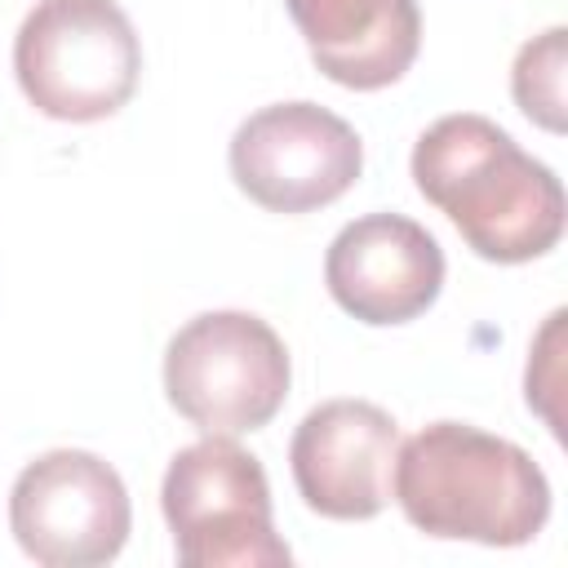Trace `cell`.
<instances>
[{
	"label": "cell",
	"mask_w": 568,
	"mask_h": 568,
	"mask_svg": "<svg viewBox=\"0 0 568 568\" xmlns=\"http://www.w3.org/2000/svg\"><path fill=\"white\" fill-rule=\"evenodd\" d=\"M413 182L484 262L519 266L564 235L559 178L475 111L444 115L417 138Z\"/></svg>",
	"instance_id": "6da1fadb"
},
{
	"label": "cell",
	"mask_w": 568,
	"mask_h": 568,
	"mask_svg": "<svg viewBox=\"0 0 568 568\" xmlns=\"http://www.w3.org/2000/svg\"><path fill=\"white\" fill-rule=\"evenodd\" d=\"M390 493L413 528L448 541L524 546L550 519L541 466L466 422H435L399 444Z\"/></svg>",
	"instance_id": "7a4b0ae2"
},
{
	"label": "cell",
	"mask_w": 568,
	"mask_h": 568,
	"mask_svg": "<svg viewBox=\"0 0 568 568\" xmlns=\"http://www.w3.org/2000/svg\"><path fill=\"white\" fill-rule=\"evenodd\" d=\"M27 102L67 124L115 115L142 75V44L115 0H40L13 40Z\"/></svg>",
	"instance_id": "3957f363"
},
{
	"label": "cell",
	"mask_w": 568,
	"mask_h": 568,
	"mask_svg": "<svg viewBox=\"0 0 568 568\" xmlns=\"http://www.w3.org/2000/svg\"><path fill=\"white\" fill-rule=\"evenodd\" d=\"M160 506L186 568H275L293 550L271 524V484L231 435L186 444L160 484Z\"/></svg>",
	"instance_id": "277c9868"
},
{
	"label": "cell",
	"mask_w": 568,
	"mask_h": 568,
	"mask_svg": "<svg viewBox=\"0 0 568 568\" xmlns=\"http://www.w3.org/2000/svg\"><path fill=\"white\" fill-rule=\"evenodd\" d=\"M288 351L248 311H209L182 324L164 351V395L204 435L262 430L288 395Z\"/></svg>",
	"instance_id": "5b68a950"
},
{
	"label": "cell",
	"mask_w": 568,
	"mask_h": 568,
	"mask_svg": "<svg viewBox=\"0 0 568 568\" xmlns=\"http://www.w3.org/2000/svg\"><path fill=\"white\" fill-rule=\"evenodd\" d=\"M124 479L84 448H53L22 466L9 493V528L18 546L49 568L111 564L129 541Z\"/></svg>",
	"instance_id": "8992f818"
},
{
	"label": "cell",
	"mask_w": 568,
	"mask_h": 568,
	"mask_svg": "<svg viewBox=\"0 0 568 568\" xmlns=\"http://www.w3.org/2000/svg\"><path fill=\"white\" fill-rule=\"evenodd\" d=\"M359 169V133L315 102L262 106L231 138L235 186L271 213L324 209L355 186Z\"/></svg>",
	"instance_id": "52a82bcc"
},
{
	"label": "cell",
	"mask_w": 568,
	"mask_h": 568,
	"mask_svg": "<svg viewBox=\"0 0 568 568\" xmlns=\"http://www.w3.org/2000/svg\"><path fill=\"white\" fill-rule=\"evenodd\" d=\"M399 426L368 399H328L302 417L288 466L302 501L324 519H373L390 501Z\"/></svg>",
	"instance_id": "ba28073f"
},
{
	"label": "cell",
	"mask_w": 568,
	"mask_h": 568,
	"mask_svg": "<svg viewBox=\"0 0 568 568\" xmlns=\"http://www.w3.org/2000/svg\"><path fill=\"white\" fill-rule=\"evenodd\" d=\"M324 284L359 324H408L444 288V248L404 213H368L328 244Z\"/></svg>",
	"instance_id": "9c48e42d"
},
{
	"label": "cell",
	"mask_w": 568,
	"mask_h": 568,
	"mask_svg": "<svg viewBox=\"0 0 568 568\" xmlns=\"http://www.w3.org/2000/svg\"><path fill=\"white\" fill-rule=\"evenodd\" d=\"M311 62L342 89L395 84L422 49L417 0H284Z\"/></svg>",
	"instance_id": "30bf717a"
},
{
	"label": "cell",
	"mask_w": 568,
	"mask_h": 568,
	"mask_svg": "<svg viewBox=\"0 0 568 568\" xmlns=\"http://www.w3.org/2000/svg\"><path fill=\"white\" fill-rule=\"evenodd\" d=\"M564 67H568V31L564 27L532 36L515 53V67H510V93H515L519 111L550 133H564V124H568Z\"/></svg>",
	"instance_id": "8fae6325"
}]
</instances>
